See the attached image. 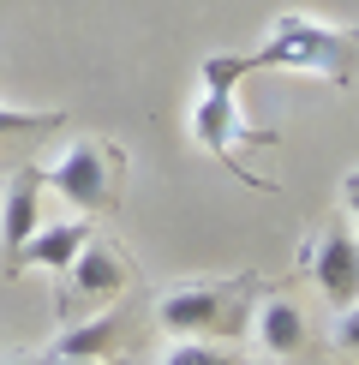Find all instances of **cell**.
Wrapping results in <instances>:
<instances>
[{"label":"cell","mask_w":359,"mask_h":365,"mask_svg":"<svg viewBox=\"0 0 359 365\" xmlns=\"http://www.w3.org/2000/svg\"><path fill=\"white\" fill-rule=\"evenodd\" d=\"M239 60H246V72H258V66H299V72H318V78H329V84H348V72L359 60V42L341 36V30H329V24L276 19V36H269L258 54H239Z\"/></svg>","instance_id":"1"},{"label":"cell","mask_w":359,"mask_h":365,"mask_svg":"<svg viewBox=\"0 0 359 365\" xmlns=\"http://www.w3.org/2000/svg\"><path fill=\"white\" fill-rule=\"evenodd\" d=\"M120 168H126V156H120L114 144L72 138L48 168H42V180H48V192H60L78 216H96V210H108L120 197Z\"/></svg>","instance_id":"2"},{"label":"cell","mask_w":359,"mask_h":365,"mask_svg":"<svg viewBox=\"0 0 359 365\" xmlns=\"http://www.w3.org/2000/svg\"><path fill=\"white\" fill-rule=\"evenodd\" d=\"M239 282L228 287H174V294H162L156 299V324L168 329V336H209V329H234L239 324Z\"/></svg>","instance_id":"3"},{"label":"cell","mask_w":359,"mask_h":365,"mask_svg":"<svg viewBox=\"0 0 359 365\" xmlns=\"http://www.w3.org/2000/svg\"><path fill=\"white\" fill-rule=\"evenodd\" d=\"M306 269L318 276L323 299L335 312L353 306L359 299V234H353V222H329L318 246H306Z\"/></svg>","instance_id":"4"},{"label":"cell","mask_w":359,"mask_h":365,"mask_svg":"<svg viewBox=\"0 0 359 365\" xmlns=\"http://www.w3.org/2000/svg\"><path fill=\"white\" fill-rule=\"evenodd\" d=\"M42 192H48L42 168H19L12 186H6V204H0V269H6V276H19L24 240L42 227Z\"/></svg>","instance_id":"5"},{"label":"cell","mask_w":359,"mask_h":365,"mask_svg":"<svg viewBox=\"0 0 359 365\" xmlns=\"http://www.w3.org/2000/svg\"><path fill=\"white\" fill-rule=\"evenodd\" d=\"M60 282H66L72 299H114V294H126V282H132V257L90 234L84 252L66 264V276H60Z\"/></svg>","instance_id":"6"},{"label":"cell","mask_w":359,"mask_h":365,"mask_svg":"<svg viewBox=\"0 0 359 365\" xmlns=\"http://www.w3.org/2000/svg\"><path fill=\"white\" fill-rule=\"evenodd\" d=\"M192 138H198L204 150H216V156H234V144L258 138V132H246V120H239V108H234V90H209L198 108H192Z\"/></svg>","instance_id":"7"},{"label":"cell","mask_w":359,"mask_h":365,"mask_svg":"<svg viewBox=\"0 0 359 365\" xmlns=\"http://www.w3.org/2000/svg\"><path fill=\"white\" fill-rule=\"evenodd\" d=\"M96 234L90 222H48V227H36V234L24 240V252H19V269H48V276H66V264L84 252V240Z\"/></svg>","instance_id":"8"},{"label":"cell","mask_w":359,"mask_h":365,"mask_svg":"<svg viewBox=\"0 0 359 365\" xmlns=\"http://www.w3.org/2000/svg\"><path fill=\"white\" fill-rule=\"evenodd\" d=\"M251 317H258V347H264V354L293 359L299 347H306V317H299L293 299H264Z\"/></svg>","instance_id":"9"},{"label":"cell","mask_w":359,"mask_h":365,"mask_svg":"<svg viewBox=\"0 0 359 365\" xmlns=\"http://www.w3.org/2000/svg\"><path fill=\"white\" fill-rule=\"evenodd\" d=\"M114 347H120V317H90V324H72L48 347V359H108Z\"/></svg>","instance_id":"10"},{"label":"cell","mask_w":359,"mask_h":365,"mask_svg":"<svg viewBox=\"0 0 359 365\" xmlns=\"http://www.w3.org/2000/svg\"><path fill=\"white\" fill-rule=\"evenodd\" d=\"M54 126H66L60 108H6L0 102V138H30V132H54Z\"/></svg>","instance_id":"11"},{"label":"cell","mask_w":359,"mask_h":365,"mask_svg":"<svg viewBox=\"0 0 359 365\" xmlns=\"http://www.w3.org/2000/svg\"><path fill=\"white\" fill-rule=\"evenodd\" d=\"M162 365H234L228 354H216V347H209V341H180V347H168V359H162Z\"/></svg>","instance_id":"12"},{"label":"cell","mask_w":359,"mask_h":365,"mask_svg":"<svg viewBox=\"0 0 359 365\" xmlns=\"http://www.w3.org/2000/svg\"><path fill=\"white\" fill-rule=\"evenodd\" d=\"M335 341L348 347V354H359V299H353V306H341V324H335Z\"/></svg>","instance_id":"13"},{"label":"cell","mask_w":359,"mask_h":365,"mask_svg":"<svg viewBox=\"0 0 359 365\" xmlns=\"http://www.w3.org/2000/svg\"><path fill=\"white\" fill-rule=\"evenodd\" d=\"M341 197H348V222H359V168L348 174V186H341Z\"/></svg>","instance_id":"14"},{"label":"cell","mask_w":359,"mask_h":365,"mask_svg":"<svg viewBox=\"0 0 359 365\" xmlns=\"http://www.w3.org/2000/svg\"><path fill=\"white\" fill-rule=\"evenodd\" d=\"M42 365H108V359H42Z\"/></svg>","instance_id":"15"},{"label":"cell","mask_w":359,"mask_h":365,"mask_svg":"<svg viewBox=\"0 0 359 365\" xmlns=\"http://www.w3.org/2000/svg\"><path fill=\"white\" fill-rule=\"evenodd\" d=\"M0 365H42V359H0Z\"/></svg>","instance_id":"16"}]
</instances>
